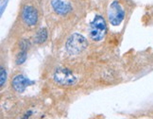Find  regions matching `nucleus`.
I'll return each instance as SVG.
<instances>
[{
  "instance_id": "7",
  "label": "nucleus",
  "mask_w": 153,
  "mask_h": 119,
  "mask_svg": "<svg viewBox=\"0 0 153 119\" xmlns=\"http://www.w3.org/2000/svg\"><path fill=\"white\" fill-rule=\"evenodd\" d=\"M29 83V80L24 77L23 75H17L14 77V79L11 81V85H13V89L18 93H22L26 90Z\"/></svg>"
},
{
  "instance_id": "5",
  "label": "nucleus",
  "mask_w": 153,
  "mask_h": 119,
  "mask_svg": "<svg viewBox=\"0 0 153 119\" xmlns=\"http://www.w3.org/2000/svg\"><path fill=\"white\" fill-rule=\"evenodd\" d=\"M22 19L27 26H35L38 22L37 10L32 6H24L22 10Z\"/></svg>"
},
{
  "instance_id": "4",
  "label": "nucleus",
  "mask_w": 153,
  "mask_h": 119,
  "mask_svg": "<svg viewBox=\"0 0 153 119\" xmlns=\"http://www.w3.org/2000/svg\"><path fill=\"white\" fill-rule=\"evenodd\" d=\"M109 20L113 26H118L125 17V11L118 1H114L109 9Z\"/></svg>"
},
{
  "instance_id": "1",
  "label": "nucleus",
  "mask_w": 153,
  "mask_h": 119,
  "mask_svg": "<svg viewBox=\"0 0 153 119\" xmlns=\"http://www.w3.org/2000/svg\"><path fill=\"white\" fill-rule=\"evenodd\" d=\"M107 33L106 21L101 15H97L90 25V38L93 41H102Z\"/></svg>"
},
{
  "instance_id": "3",
  "label": "nucleus",
  "mask_w": 153,
  "mask_h": 119,
  "mask_svg": "<svg viewBox=\"0 0 153 119\" xmlns=\"http://www.w3.org/2000/svg\"><path fill=\"white\" fill-rule=\"evenodd\" d=\"M54 80L59 85L71 86L76 83V78L69 69L60 67L57 68L54 72Z\"/></svg>"
},
{
  "instance_id": "6",
  "label": "nucleus",
  "mask_w": 153,
  "mask_h": 119,
  "mask_svg": "<svg viewBox=\"0 0 153 119\" xmlns=\"http://www.w3.org/2000/svg\"><path fill=\"white\" fill-rule=\"evenodd\" d=\"M51 5L55 13L60 15H65L72 10L71 5L62 1V0H52Z\"/></svg>"
},
{
  "instance_id": "8",
  "label": "nucleus",
  "mask_w": 153,
  "mask_h": 119,
  "mask_svg": "<svg viewBox=\"0 0 153 119\" xmlns=\"http://www.w3.org/2000/svg\"><path fill=\"white\" fill-rule=\"evenodd\" d=\"M48 39V30L45 28H40L34 36V42L38 45L45 43Z\"/></svg>"
},
{
  "instance_id": "2",
  "label": "nucleus",
  "mask_w": 153,
  "mask_h": 119,
  "mask_svg": "<svg viewBox=\"0 0 153 119\" xmlns=\"http://www.w3.org/2000/svg\"><path fill=\"white\" fill-rule=\"evenodd\" d=\"M87 45L88 42L85 37L79 33H74L68 38L65 45V48L67 52L71 55H76L83 51L87 47Z\"/></svg>"
},
{
  "instance_id": "9",
  "label": "nucleus",
  "mask_w": 153,
  "mask_h": 119,
  "mask_svg": "<svg viewBox=\"0 0 153 119\" xmlns=\"http://www.w3.org/2000/svg\"><path fill=\"white\" fill-rule=\"evenodd\" d=\"M0 75H1V77H0V85L3 86L6 81V79H7V73H6V70L4 67H1V69H0Z\"/></svg>"
}]
</instances>
